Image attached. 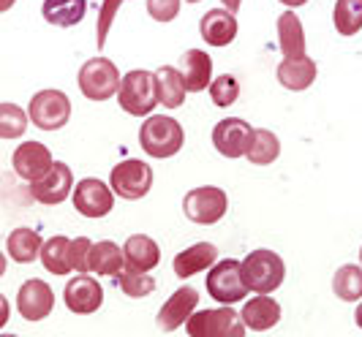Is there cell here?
I'll return each mask as SVG.
<instances>
[{"instance_id": "1", "label": "cell", "mask_w": 362, "mask_h": 337, "mask_svg": "<svg viewBox=\"0 0 362 337\" xmlns=\"http://www.w3.org/2000/svg\"><path fill=\"white\" fill-rule=\"evenodd\" d=\"M185 131L169 114H150L139 128V144L150 158H172L182 150Z\"/></svg>"}, {"instance_id": "2", "label": "cell", "mask_w": 362, "mask_h": 337, "mask_svg": "<svg viewBox=\"0 0 362 337\" xmlns=\"http://www.w3.org/2000/svg\"><path fill=\"white\" fill-rule=\"evenodd\" d=\"M120 109L128 112L131 117H150L156 104H161L158 98V85H156V73L145 69H134L123 76L120 93H117Z\"/></svg>"}, {"instance_id": "3", "label": "cell", "mask_w": 362, "mask_h": 337, "mask_svg": "<svg viewBox=\"0 0 362 337\" xmlns=\"http://www.w3.org/2000/svg\"><path fill=\"white\" fill-rule=\"evenodd\" d=\"M243 278L254 294H272L286 278V264L275 250H251L243 259Z\"/></svg>"}, {"instance_id": "4", "label": "cell", "mask_w": 362, "mask_h": 337, "mask_svg": "<svg viewBox=\"0 0 362 337\" xmlns=\"http://www.w3.org/2000/svg\"><path fill=\"white\" fill-rule=\"evenodd\" d=\"M76 82H79V90H82L85 98H90V101H107V98L120 93L123 76H120L117 66H115L109 57H101V54H98V57H90V60L79 69Z\"/></svg>"}, {"instance_id": "5", "label": "cell", "mask_w": 362, "mask_h": 337, "mask_svg": "<svg viewBox=\"0 0 362 337\" xmlns=\"http://www.w3.org/2000/svg\"><path fill=\"white\" fill-rule=\"evenodd\" d=\"M185 329L191 337H245V321L229 305L199 310L185 321Z\"/></svg>"}, {"instance_id": "6", "label": "cell", "mask_w": 362, "mask_h": 337, "mask_svg": "<svg viewBox=\"0 0 362 337\" xmlns=\"http://www.w3.org/2000/svg\"><path fill=\"white\" fill-rule=\"evenodd\" d=\"M207 291L221 305H235L243 300L251 291L245 278H243V261H237V259L216 261L207 272Z\"/></svg>"}, {"instance_id": "7", "label": "cell", "mask_w": 362, "mask_h": 337, "mask_svg": "<svg viewBox=\"0 0 362 337\" xmlns=\"http://www.w3.org/2000/svg\"><path fill=\"white\" fill-rule=\"evenodd\" d=\"M109 185L120 199L136 201L150 194V188H153V166L139 158L120 160V163H115V169L109 175Z\"/></svg>"}, {"instance_id": "8", "label": "cell", "mask_w": 362, "mask_h": 337, "mask_svg": "<svg viewBox=\"0 0 362 337\" xmlns=\"http://www.w3.org/2000/svg\"><path fill=\"white\" fill-rule=\"evenodd\" d=\"M182 210H185V218L191 223H199V226H213L218 223L226 210H229V199L226 194L216 188V185H202V188H194L188 191L185 199H182Z\"/></svg>"}, {"instance_id": "9", "label": "cell", "mask_w": 362, "mask_h": 337, "mask_svg": "<svg viewBox=\"0 0 362 337\" xmlns=\"http://www.w3.org/2000/svg\"><path fill=\"white\" fill-rule=\"evenodd\" d=\"M28 114H30V123L41 131H57L71 117V101L60 90H38L30 98Z\"/></svg>"}, {"instance_id": "10", "label": "cell", "mask_w": 362, "mask_h": 337, "mask_svg": "<svg viewBox=\"0 0 362 337\" xmlns=\"http://www.w3.org/2000/svg\"><path fill=\"white\" fill-rule=\"evenodd\" d=\"M74 207L76 213L85 218H104L112 213L115 207V191L109 188L104 179L98 177H85L74 185Z\"/></svg>"}, {"instance_id": "11", "label": "cell", "mask_w": 362, "mask_h": 337, "mask_svg": "<svg viewBox=\"0 0 362 337\" xmlns=\"http://www.w3.org/2000/svg\"><path fill=\"white\" fill-rule=\"evenodd\" d=\"M256 128H251L248 120L240 117H226L213 128V147L223 158H240L248 155V147L254 142Z\"/></svg>"}, {"instance_id": "12", "label": "cell", "mask_w": 362, "mask_h": 337, "mask_svg": "<svg viewBox=\"0 0 362 337\" xmlns=\"http://www.w3.org/2000/svg\"><path fill=\"white\" fill-rule=\"evenodd\" d=\"M30 194L38 204L44 207H54V204H63L69 194H74V175L71 169L63 163V160H54V166L44 175L41 179H36L30 185Z\"/></svg>"}, {"instance_id": "13", "label": "cell", "mask_w": 362, "mask_h": 337, "mask_svg": "<svg viewBox=\"0 0 362 337\" xmlns=\"http://www.w3.org/2000/svg\"><path fill=\"white\" fill-rule=\"evenodd\" d=\"M11 166L17 172V177L36 182L54 166V158L49 147L41 142H22L11 155Z\"/></svg>"}, {"instance_id": "14", "label": "cell", "mask_w": 362, "mask_h": 337, "mask_svg": "<svg viewBox=\"0 0 362 337\" xmlns=\"http://www.w3.org/2000/svg\"><path fill=\"white\" fill-rule=\"evenodd\" d=\"M54 307V294L49 283L30 278L19 285L17 291V310L25 321H41L52 313Z\"/></svg>"}, {"instance_id": "15", "label": "cell", "mask_w": 362, "mask_h": 337, "mask_svg": "<svg viewBox=\"0 0 362 337\" xmlns=\"http://www.w3.org/2000/svg\"><path fill=\"white\" fill-rule=\"evenodd\" d=\"M197 305H199V291H197L194 285H180V288L161 305L158 319L156 321H158V326H161L163 332H175V329H180L182 324L194 316Z\"/></svg>"}, {"instance_id": "16", "label": "cell", "mask_w": 362, "mask_h": 337, "mask_svg": "<svg viewBox=\"0 0 362 337\" xmlns=\"http://www.w3.org/2000/svg\"><path fill=\"white\" fill-rule=\"evenodd\" d=\"M63 300H66V307L76 313V316H88V313H95L104 302V288L101 283L90 278V275H76L66 283V291H63Z\"/></svg>"}, {"instance_id": "17", "label": "cell", "mask_w": 362, "mask_h": 337, "mask_svg": "<svg viewBox=\"0 0 362 337\" xmlns=\"http://www.w3.org/2000/svg\"><path fill=\"white\" fill-rule=\"evenodd\" d=\"M199 33L210 47H229L237 36L235 11H229V8H223V11H218V8L207 11L199 22Z\"/></svg>"}, {"instance_id": "18", "label": "cell", "mask_w": 362, "mask_h": 337, "mask_svg": "<svg viewBox=\"0 0 362 337\" xmlns=\"http://www.w3.org/2000/svg\"><path fill=\"white\" fill-rule=\"evenodd\" d=\"M216 261H218L216 245H213V242H197V245L180 250V253L175 256V261H172V272L185 280V278H191V275H197V272L210 269Z\"/></svg>"}, {"instance_id": "19", "label": "cell", "mask_w": 362, "mask_h": 337, "mask_svg": "<svg viewBox=\"0 0 362 337\" xmlns=\"http://www.w3.org/2000/svg\"><path fill=\"white\" fill-rule=\"evenodd\" d=\"M240 316H243L248 329L267 332V329H272L281 321V305L272 300V297H267V294H259V297H254V300H248L243 305Z\"/></svg>"}, {"instance_id": "20", "label": "cell", "mask_w": 362, "mask_h": 337, "mask_svg": "<svg viewBox=\"0 0 362 337\" xmlns=\"http://www.w3.org/2000/svg\"><path fill=\"white\" fill-rule=\"evenodd\" d=\"M275 76L286 90L300 93V90H308L316 82V63L310 60L308 54L305 57H284Z\"/></svg>"}, {"instance_id": "21", "label": "cell", "mask_w": 362, "mask_h": 337, "mask_svg": "<svg viewBox=\"0 0 362 337\" xmlns=\"http://www.w3.org/2000/svg\"><path fill=\"white\" fill-rule=\"evenodd\" d=\"M126 269H142V272H150L156 269L158 261H161V248L153 237L147 234H131L126 240Z\"/></svg>"}, {"instance_id": "22", "label": "cell", "mask_w": 362, "mask_h": 337, "mask_svg": "<svg viewBox=\"0 0 362 337\" xmlns=\"http://www.w3.org/2000/svg\"><path fill=\"white\" fill-rule=\"evenodd\" d=\"M182 79H185V88L191 93H202V90H210L213 85V60L210 54L202 52V49H188L182 54Z\"/></svg>"}, {"instance_id": "23", "label": "cell", "mask_w": 362, "mask_h": 337, "mask_svg": "<svg viewBox=\"0 0 362 337\" xmlns=\"http://www.w3.org/2000/svg\"><path fill=\"white\" fill-rule=\"evenodd\" d=\"M41 248H44V240L36 229H25L19 226L6 237V250H8V259L17 261V264H33L36 259H41Z\"/></svg>"}, {"instance_id": "24", "label": "cell", "mask_w": 362, "mask_h": 337, "mask_svg": "<svg viewBox=\"0 0 362 337\" xmlns=\"http://www.w3.org/2000/svg\"><path fill=\"white\" fill-rule=\"evenodd\" d=\"M123 269H126V250L117 248L112 240L93 242L90 272H95V275H112V278H117Z\"/></svg>"}, {"instance_id": "25", "label": "cell", "mask_w": 362, "mask_h": 337, "mask_svg": "<svg viewBox=\"0 0 362 337\" xmlns=\"http://www.w3.org/2000/svg\"><path fill=\"white\" fill-rule=\"evenodd\" d=\"M71 242L74 240L63 237V234H54V237H49V240L44 242V248H41V264H44L47 272H52V275H66V272H71L74 269Z\"/></svg>"}, {"instance_id": "26", "label": "cell", "mask_w": 362, "mask_h": 337, "mask_svg": "<svg viewBox=\"0 0 362 337\" xmlns=\"http://www.w3.org/2000/svg\"><path fill=\"white\" fill-rule=\"evenodd\" d=\"M88 11V0H44L41 14L49 25L57 28H74L85 19Z\"/></svg>"}, {"instance_id": "27", "label": "cell", "mask_w": 362, "mask_h": 337, "mask_svg": "<svg viewBox=\"0 0 362 337\" xmlns=\"http://www.w3.org/2000/svg\"><path fill=\"white\" fill-rule=\"evenodd\" d=\"M156 85H158V98L166 109H180L185 104V79L182 71H177L175 66H161L156 71Z\"/></svg>"}, {"instance_id": "28", "label": "cell", "mask_w": 362, "mask_h": 337, "mask_svg": "<svg viewBox=\"0 0 362 337\" xmlns=\"http://www.w3.org/2000/svg\"><path fill=\"white\" fill-rule=\"evenodd\" d=\"M278 44L286 57H305V33L294 11H284L278 17Z\"/></svg>"}, {"instance_id": "29", "label": "cell", "mask_w": 362, "mask_h": 337, "mask_svg": "<svg viewBox=\"0 0 362 337\" xmlns=\"http://www.w3.org/2000/svg\"><path fill=\"white\" fill-rule=\"evenodd\" d=\"M332 291L341 302L362 300V266L344 264L332 278Z\"/></svg>"}, {"instance_id": "30", "label": "cell", "mask_w": 362, "mask_h": 337, "mask_svg": "<svg viewBox=\"0 0 362 337\" xmlns=\"http://www.w3.org/2000/svg\"><path fill=\"white\" fill-rule=\"evenodd\" d=\"M332 22L341 36H354L362 30V0H335Z\"/></svg>"}, {"instance_id": "31", "label": "cell", "mask_w": 362, "mask_h": 337, "mask_svg": "<svg viewBox=\"0 0 362 337\" xmlns=\"http://www.w3.org/2000/svg\"><path fill=\"white\" fill-rule=\"evenodd\" d=\"M281 155V142H278V136L267 131V128H256L254 134V142L248 147V160L256 163V166H270L275 163Z\"/></svg>"}, {"instance_id": "32", "label": "cell", "mask_w": 362, "mask_h": 337, "mask_svg": "<svg viewBox=\"0 0 362 337\" xmlns=\"http://www.w3.org/2000/svg\"><path fill=\"white\" fill-rule=\"evenodd\" d=\"M117 285L123 288L126 297L142 300V297L156 291V278L142 272V269H123V272L117 275Z\"/></svg>"}, {"instance_id": "33", "label": "cell", "mask_w": 362, "mask_h": 337, "mask_svg": "<svg viewBox=\"0 0 362 337\" xmlns=\"http://www.w3.org/2000/svg\"><path fill=\"white\" fill-rule=\"evenodd\" d=\"M28 123H30V114H25L14 104H0V136L3 139H17V136H22Z\"/></svg>"}, {"instance_id": "34", "label": "cell", "mask_w": 362, "mask_h": 337, "mask_svg": "<svg viewBox=\"0 0 362 337\" xmlns=\"http://www.w3.org/2000/svg\"><path fill=\"white\" fill-rule=\"evenodd\" d=\"M237 95H240V82H237V76L221 73V76L213 79V85H210V98H213L216 107H232L237 101Z\"/></svg>"}, {"instance_id": "35", "label": "cell", "mask_w": 362, "mask_h": 337, "mask_svg": "<svg viewBox=\"0 0 362 337\" xmlns=\"http://www.w3.org/2000/svg\"><path fill=\"white\" fill-rule=\"evenodd\" d=\"M120 3L123 0H104L101 3V11H98V28H95V47L98 49H104L107 47V36H109V28H112V19L117 14V8H120Z\"/></svg>"}, {"instance_id": "36", "label": "cell", "mask_w": 362, "mask_h": 337, "mask_svg": "<svg viewBox=\"0 0 362 337\" xmlns=\"http://www.w3.org/2000/svg\"><path fill=\"white\" fill-rule=\"evenodd\" d=\"M147 14L156 22H172L180 14V0H147Z\"/></svg>"}, {"instance_id": "37", "label": "cell", "mask_w": 362, "mask_h": 337, "mask_svg": "<svg viewBox=\"0 0 362 337\" xmlns=\"http://www.w3.org/2000/svg\"><path fill=\"white\" fill-rule=\"evenodd\" d=\"M90 253H93V242L88 237H76L71 242V259L76 272H90Z\"/></svg>"}, {"instance_id": "38", "label": "cell", "mask_w": 362, "mask_h": 337, "mask_svg": "<svg viewBox=\"0 0 362 337\" xmlns=\"http://www.w3.org/2000/svg\"><path fill=\"white\" fill-rule=\"evenodd\" d=\"M6 321H8V300L0 297V326H3Z\"/></svg>"}, {"instance_id": "39", "label": "cell", "mask_w": 362, "mask_h": 337, "mask_svg": "<svg viewBox=\"0 0 362 337\" xmlns=\"http://www.w3.org/2000/svg\"><path fill=\"white\" fill-rule=\"evenodd\" d=\"M221 3H223L229 11H240V3H243V0H221Z\"/></svg>"}, {"instance_id": "40", "label": "cell", "mask_w": 362, "mask_h": 337, "mask_svg": "<svg viewBox=\"0 0 362 337\" xmlns=\"http://www.w3.org/2000/svg\"><path fill=\"white\" fill-rule=\"evenodd\" d=\"M284 6H289V8H297V6H305L308 0H281Z\"/></svg>"}, {"instance_id": "41", "label": "cell", "mask_w": 362, "mask_h": 337, "mask_svg": "<svg viewBox=\"0 0 362 337\" xmlns=\"http://www.w3.org/2000/svg\"><path fill=\"white\" fill-rule=\"evenodd\" d=\"M354 321H357V326L362 329V302L357 305V310H354Z\"/></svg>"}, {"instance_id": "42", "label": "cell", "mask_w": 362, "mask_h": 337, "mask_svg": "<svg viewBox=\"0 0 362 337\" xmlns=\"http://www.w3.org/2000/svg\"><path fill=\"white\" fill-rule=\"evenodd\" d=\"M11 3H14V0H3V3H0V11H8V6H11Z\"/></svg>"}, {"instance_id": "43", "label": "cell", "mask_w": 362, "mask_h": 337, "mask_svg": "<svg viewBox=\"0 0 362 337\" xmlns=\"http://www.w3.org/2000/svg\"><path fill=\"white\" fill-rule=\"evenodd\" d=\"M188 3H202V0H188Z\"/></svg>"}, {"instance_id": "44", "label": "cell", "mask_w": 362, "mask_h": 337, "mask_svg": "<svg viewBox=\"0 0 362 337\" xmlns=\"http://www.w3.org/2000/svg\"><path fill=\"white\" fill-rule=\"evenodd\" d=\"M360 264H362V248H360Z\"/></svg>"}]
</instances>
